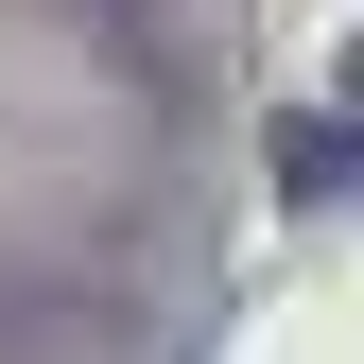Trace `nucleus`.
Listing matches in <instances>:
<instances>
[{"mask_svg": "<svg viewBox=\"0 0 364 364\" xmlns=\"http://www.w3.org/2000/svg\"><path fill=\"white\" fill-rule=\"evenodd\" d=\"M347 173H364V122H295L278 139V191H347Z\"/></svg>", "mask_w": 364, "mask_h": 364, "instance_id": "f257e3e1", "label": "nucleus"}, {"mask_svg": "<svg viewBox=\"0 0 364 364\" xmlns=\"http://www.w3.org/2000/svg\"><path fill=\"white\" fill-rule=\"evenodd\" d=\"M347 105H364V53H347Z\"/></svg>", "mask_w": 364, "mask_h": 364, "instance_id": "f03ea898", "label": "nucleus"}]
</instances>
